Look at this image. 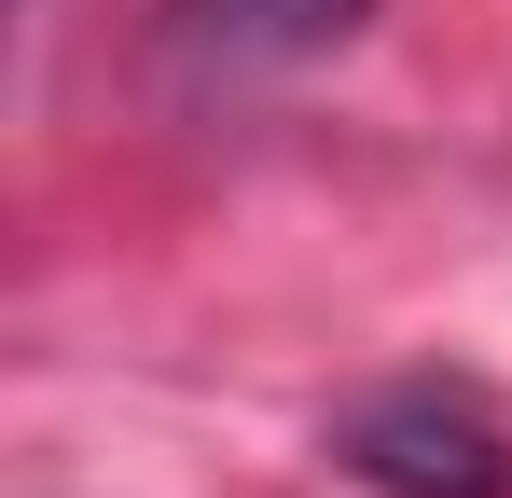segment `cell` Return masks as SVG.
Wrapping results in <instances>:
<instances>
[{
    "mask_svg": "<svg viewBox=\"0 0 512 498\" xmlns=\"http://www.w3.org/2000/svg\"><path fill=\"white\" fill-rule=\"evenodd\" d=\"M346 457H360V485H388V498H499L512 485V443H499V415L471 388H388V402H360L346 415Z\"/></svg>",
    "mask_w": 512,
    "mask_h": 498,
    "instance_id": "1",
    "label": "cell"
},
{
    "mask_svg": "<svg viewBox=\"0 0 512 498\" xmlns=\"http://www.w3.org/2000/svg\"><path fill=\"white\" fill-rule=\"evenodd\" d=\"M360 14H374V0H167V42H180V70L250 83V70H291V56L346 42Z\"/></svg>",
    "mask_w": 512,
    "mask_h": 498,
    "instance_id": "2",
    "label": "cell"
}]
</instances>
